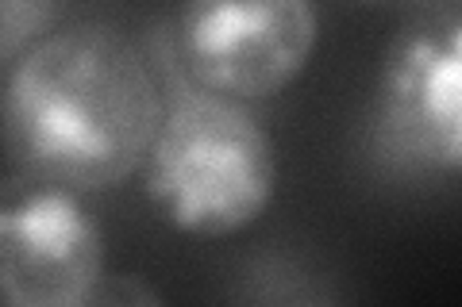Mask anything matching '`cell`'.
<instances>
[{"label": "cell", "mask_w": 462, "mask_h": 307, "mask_svg": "<svg viewBox=\"0 0 462 307\" xmlns=\"http://www.w3.org/2000/svg\"><path fill=\"white\" fill-rule=\"evenodd\" d=\"M166 100L151 47L69 16L0 73V146L16 173L97 196L139 173Z\"/></svg>", "instance_id": "6da1fadb"}, {"label": "cell", "mask_w": 462, "mask_h": 307, "mask_svg": "<svg viewBox=\"0 0 462 307\" xmlns=\"http://www.w3.org/2000/svg\"><path fill=\"white\" fill-rule=\"evenodd\" d=\"M135 177L170 230L212 242L243 235L270 212L282 158L254 108L208 93H170Z\"/></svg>", "instance_id": "7a4b0ae2"}, {"label": "cell", "mask_w": 462, "mask_h": 307, "mask_svg": "<svg viewBox=\"0 0 462 307\" xmlns=\"http://www.w3.org/2000/svg\"><path fill=\"white\" fill-rule=\"evenodd\" d=\"M366 146L401 181L451 185L462 169V8L455 0L404 16L382 47Z\"/></svg>", "instance_id": "3957f363"}, {"label": "cell", "mask_w": 462, "mask_h": 307, "mask_svg": "<svg viewBox=\"0 0 462 307\" xmlns=\"http://www.w3.org/2000/svg\"><path fill=\"white\" fill-rule=\"evenodd\" d=\"M324 12L312 0H193L170 16L166 47L154 54L170 93H208L258 104L285 93L312 66Z\"/></svg>", "instance_id": "277c9868"}, {"label": "cell", "mask_w": 462, "mask_h": 307, "mask_svg": "<svg viewBox=\"0 0 462 307\" xmlns=\"http://www.w3.org/2000/svg\"><path fill=\"white\" fill-rule=\"evenodd\" d=\"M105 273L93 196L16 169L0 177V307H89Z\"/></svg>", "instance_id": "5b68a950"}, {"label": "cell", "mask_w": 462, "mask_h": 307, "mask_svg": "<svg viewBox=\"0 0 462 307\" xmlns=\"http://www.w3.org/2000/svg\"><path fill=\"white\" fill-rule=\"evenodd\" d=\"M69 16H74L69 5L58 0H0V73H8Z\"/></svg>", "instance_id": "8992f818"}, {"label": "cell", "mask_w": 462, "mask_h": 307, "mask_svg": "<svg viewBox=\"0 0 462 307\" xmlns=\"http://www.w3.org/2000/svg\"><path fill=\"white\" fill-rule=\"evenodd\" d=\"M89 307H166V296H162V288H158L154 281H147L143 273L108 269L105 276H100Z\"/></svg>", "instance_id": "52a82bcc"}, {"label": "cell", "mask_w": 462, "mask_h": 307, "mask_svg": "<svg viewBox=\"0 0 462 307\" xmlns=\"http://www.w3.org/2000/svg\"><path fill=\"white\" fill-rule=\"evenodd\" d=\"M278 307H351V303H339V300H320V296H309V300H289Z\"/></svg>", "instance_id": "ba28073f"}]
</instances>
